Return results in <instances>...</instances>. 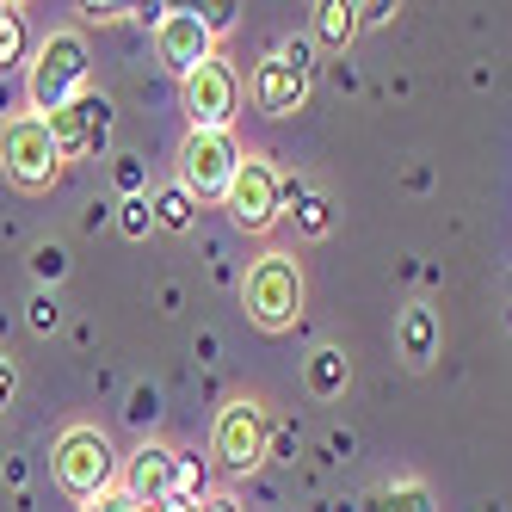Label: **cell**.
I'll use <instances>...</instances> for the list:
<instances>
[{"label":"cell","mask_w":512,"mask_h":512,"mask_svg":"<svg viewBox=\"0 0 512 512\" xmlns=\"http://www.w3.org/2000/svg\"><path fill=\"white\" fill-rule=\"evenodd\" d=\"M241 303H247V321L266 327V334L297 327V315H303V266L290 260V253H266V260H253L247 278H241Z\"/></svg>","instance_id":"obj_1"},{"label":"cell","mask_w":512,"mask_h":512,"mask_svg":"<svg viewBox=\"0 0 512 512\" xmlns=\"http://www.w3.org/2000/svg\"><path fill=\"white\" fill-rule=\"evenodd\" d=\"M87 38L81 31H50V44L38 50L31 62V105H38V118H56L62 105H75L87 93Z\"/></svg>","instance_id":"obj_2"},{"label":"cell","mask_w":512,"mask_h":512,"mask_svg":"<svg viewBox=\"0 0 512 512\" xmlns=\"http://www.w3.org/2000/svg\"><path fill=\"white\" fill-rule=\"evenodd\" d=\"M235 173H241V142L229 130H192L186 136V149H179V192L192 204L229 198Z\"/></svg>","instance_id":"obj_3"},{"label":"cell","mask_w":512,"mask_h":512,"mask_svg":"<svg viewBox=\"0 0 512 512\" xmlns=\"http://www.w3.org/2000/svg\"><path fill=\"white\" fill-rule=\"evenodd\" d=\"M309 87H315V50H309V38H284L260 68H253V105L272 112V118L303 112Z\"/></svg>","instance_id":"obj_4"},{"label":"cell","mask_w":512,"mask_h":512,"mask_svg":"<svg viewBox=\"0 0 512 512\" xmlns=\"http://www.w3.org/2000/svg\"><path fill=\"white\" fill-rule=\"evenodd\" d=\"M56 482L75 494V500H99L112 494L118 482V451L99 426H68L62 445H56Z\"/></svg>","instance_id":"obj_5"},{"label":"cell","mask_w":512,"mask_h":512,"mask_svg":"<svg viewBox=\"0 0 512 512\" xmlns=\"http://www.w3.org/2000/svg\"><path fill=\"white\" fill-rule=\"evenodd\" d=\"M0 167H7L13 186L50 192L56 173H62V155H56V142H50V124L44 118H13L7 130H0Z\"/></svg>","instance_id":"obj_6"},{"label":"cell","mask_w":512,"mask_h":512,"mask_svg":"<svg viewBox=\"0 0 512 512\" xmlns=\"http://www.w3.org/2000/svg\"><path fill=\"white\" fill-rule=\"evenodd\" d=\"M229 216H235V229L247 235H266L278 223V210H284V179L266 155H241V173H235V186H229Z\"/></svg>","instance_id":"obj_7"},{"label":"cell","mask_w":512,"mask_h":512,"mask_svg":"<svg viewBox=\"0 0 512 512\" xmlns=\"http://www.w3.org/2000/svg\"><path fill=\"white\" fill-rule=\"evenodd\" d=\"M266 438H272V426H266L260 401H229V408L216 414L210 451H216V463H223L229 475H247V469L266 463Z\"/></svg>","instance_id":"obj_8"},{"label":"cell","mask_w":512,"mask_h":512,"mask_svg":"<svg viewBox=\"0 0 512 512\" xmlns=\"http://www.w3.org/2000/svg\"><path fill=\"white\" fill-rule=\"evenodd\" d=\"M179 87H186V118H192V130H229V118L241 112V75H235L223 56L198 62Z\"/></svg>","instance_id":"obj_9"},{"label":"cell","mask_w":512,"mask_h":512,"mask_svg":"<svg viewBox=\"0 0 512 512\" xmlns=\"http://www.w3.org/2000/svg\"><path fill=\"white\" fill-rule=\"evenodd\" d=\"M44 124H50V142H56L62 167L87 161V155L105 149V136H112V99H105V93H81L75 105H62V112L44 118Z\"/></svg>","instance_id":"obj_10"},{"label":"cell","mask_w":512,"mask_h":512,"mask_svg":"<svg viewBox=\"0 0 512 512\" xmlns=\"http://www.w3.org/2000/svg\"><path fill=\"white\" fill-rule=\"evenodd\" d=\"M155 56L173 68L179 81H186L198 62H210V56H216V38L204 31L198 7H167V13H161V25H155Z\"/></svg>","instance_id":"obj_11"},{"label":"cell","mask_w":512,"mask_h":512,"mask_svg":"<svg viewBox=\"0 0 512 512\" xmlns=\"http://www.w3.org/2000/svg\"><path fill=\"white\" fill-rule=\"evenodd\" d=\"M173 457L179 451H167V445H142L130 463H124V494L149 512V506H161L167 494H173Z\"/></svg>","instance_id":"obj_12"},{"label":"cell","mask_w":512,"mask_h":512,"mask_svg":"<svg viewBox=\"0 0 512 512\" xmlns=\"http://www.w3.org/2000/svg\"><path fill=\"white\" fill-rule=\"evenodd\" d=\"M395 346H401V358H408V364H432L438 358V315L426 303H414L408 315L395 321Z\"/></svg>","instance_id":"obj_13"},{"label":"cell","mask_w":512,"mask_h":512,"mask_svg":"<svg viewBox=\"0 0 512 512\" xmlns=\"http://www.w3.org/2000/svg\"><path fill=\"white\" fill-rule=\"evenodd\" d=\"M315 38L346 50L358 38V7H346V0H321V7H315Z\"/></svg>","instance_id":"obj_14"},{"label":"cell","mask_w":512,"mask_h":512,"mask_svg":"<svg viewBox=\"0 0 512 512\" xmlns=\"http://www.w3.org/2000/svg\"><path fill=\"white\" fill-rule=\"evenodd\" d=\"M346 377H352V371H346V352H340V346H315V352H309V389H315L321 401L340 395Z\"/></svg>","instance_id":"obj_15"},{"label":"cell","mask_w":512,"mask_h":512,"mask_svg":"<svg viewBox=\"0 0 512 512\" xmlns=\"http://www.w3.org/2000/svg\"><path fill=\"white\" fill-rule=\"evenodd\" d=\"M149 204H155V229H173V235H186V229H192V216H198V204H192L186 192H179V186L155 192Z\"/></svg>","instance_id":"obj_16"},{"label":"cell","mask_w":512,"mask_h":512,"mask_svg":"<svg viewBox=\"0 0 512 512\" xmlns=\"http://www.w3.org/2000/svg\"><path fill=\"white\" fill-rule=\"evenodd\" d=\"M371 512H432V494L420 482H395V488L371 494Z\"/></svg>","instance_id":"obj_17"},{"label":"cell","mask_w":512,"mask_h":512,"mask_svg":"<svg viewBox=\"0 0 512 512\" xmlns=\"http://www.w3.org/2000/svg\"><path fill=\"white\" fill-rule=\"evenodd\" d=\"M19 62H25V19H19V7H0V75Z\"/></svg>","instance_id":"obj_18"},{"label":"cell","mask_w":512,"mask_h":512,"mask_svg":"<svg viewBox=\"0 0 512 512\" xmlns=\"http://www.w3.org/2000/svg\"><path fill=\"white\" fill-rule=\"evenodd\" d=\"M173 500H186V506H204V463L179 451L173 457Z\"/></svg>","instance_id":"obj_19"},{"label":"cell","mask_w":512,"mask_h":512,"mask_svg":"<svg viewBox=\"0 0 512 512\" xmlns=\"http://www.w3.org/2000/svg\"><path fill=\"white\" fill-rule=\"evenodd\" d=\"M118 229H124L130 241H142V235L155 229V204L142 198V192H136V198H124V204H118Z\"/></svg>","instance_id":"obj_20"},{"label":"cell","mask_w":512,"mask_h":512,"mask_svg":"<svg viewBox=\"0 0 512 512\" xmlns=\"http://www.w3.org/2000/svg\"><path fill=\"white\" fill-rule=\"evenodd\" d=\"M290 204H297V223H303L309 235H327V223H334V216H327V198H315V192H297Z\"/></svg>","instance_id":"obj_21"},{"label":"cell","mask_w":512,"mask_h":512,"mask_svg":"<svg viewBox=\"0 0 512 512\" xmlns=\"http://www.w3.org/2000/svg\"><path fill=\"white\" fill-rule=\"evenodd\" d=\"M31 272H38V278H50V284H56V278L68 272V253H62V247H38V253H31Z\"/></svg>","instance_id":"obj_22"},{"label":"cell","mask_w":512,"mask_h":512,"mask_svg":"<svg viewBox=\"0 0 512 512\" xmlns=\"http://www.w3.org/2000/svg\"><path fill=\"white\" fill-rule=\"evenodd\" d=\"M81 512H142V506H136V500H130L124 488H112V494H99V500H87Z\"/></svg>","instance_id":"obj_23"},{"label":"cell","mask_w":512,"mask_h":512,"mask_svg":"<svg viewBox=\"0 0 512 512\" xmlns=\"http://www.w3.org/2000/svg\"><path fill=\"white\" fill-rule=\"evenodd\" d=\"M198 19H204V31L216 38V31H229V25H235V7H198Z\"/></svg>","instance_id":"obj_24"},{"label":"cell","mask_w":512,"mask_h":512,"mask_svg":"<svg viewBox=\"0 0 512 512\" xmlns=\"http://www.w3.org/2000/svg\"><path fill=\"white\" fill-rule=\"evenodd\" d=\"M31 327H38V334H50V327H56V297H38V303H31Z\"/></svg>","instance_id":"obj_25"},{"label":"cell","mask_w":512,"mask_h":512,"mask_svg":"<svg viewBox=\"0 0 512 512\" xmlns=\"http://www.w3.org/2000/svg\"><path fill=\"white\" fill-rule=\"evenodd\" d=\"M13 389H19V371H13V358H0V408L13 401Z\"/></svg>","instance_id":"obj_26"},{"label":"cell","mask_w":512,"mask_h":512,"mask_svg":"<svg viewBox=\"0 0 512 512\" xmlns=\"http://www.w3.org/2000/svg\"><path fill=\"white\" fill-rule=\"evenodd\" d=\"M118 186L136 198V186H142V167H136V161H124V167H118Z\"/></svg>","instance_id":"obj_27"}]
</instances>
